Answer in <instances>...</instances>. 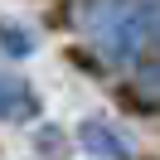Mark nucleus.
I'll list each match as a JSON object with an SVG mask.
<instances>
[{
	"instance_id": "nucleus-2",
	"label": "nucleus",
	"mask_w": 160,
	"mask_h": 160,
	"mask_svg": "<svg viewBox=\"0 0 160 160\" xmlns=\"http://www.w3.org/2000/svg\"><path fill=\"white\" fill-rule=\"evenodd\" d=\"M82 141H88L92 150H107V155H126V146H121L112 131H102V126H82Z\"/></svg>"
},
{
	"instance_id": "nucleus-3",
	"label": "nucleus",
	"mask_w": 160,
	"mask_h": 160,
	"mask_svg": "<svg viewBox=\"0 0 160 160\" xmlns=\"http://www.w3.org/2000/svg\"><path fill=\"white\" fill-rule=\"evenodd\" d=\"M0 39H5V49H10V53H29V34H24V29H10V24H5Z\"/></svg>"
},
{
	"instance_id": "nucleus-1",
	"label": "nucleus",
	"mask_w": 160,
	"mask_h": 160,
	"mask_svg": "<svg viewBox=\"0 0 160 160\" xmlns=\"http://www.w3.org/2000/svg\"><path fill=\"white\" fill-rule=\"evenodd\" d=\"M34 112H39V102H34V92L24 88V78L0 73V117H10V121H29Z\"/></svg>"
}]
</instances>
